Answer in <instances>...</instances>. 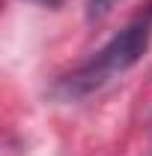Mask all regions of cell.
Returning <instances> with one entry per match:
<instances>
[{"instance_id": "obj_1", "label": "cell", "mask_w": 152, "mask_h": 156, "mask_svg": "<svg viewBox=\"0 0 152 156\" xmlns=\"http://www.w3.org/2000/svg\"><path fill=\"white\" fill-rule=\"evenodd\" d=\"M152 39V15H140L134 18L128 27H122L104 48H98L87 63H81L72 75H66L57 84V96L63 99H78L98 90L101 84H107L114 75L131 69L137 60L146 54Z\"/></svg>"}, {"instance_id": "obj_2", "label": "cell", "mask_w": 152, "mask_h": 156, "mask_svg": "<svg viewBox=\"0 0 152 156\" xmlns=\"http://www.w3.org/2000/svg\"><path fill=\"white\" fill-rule=\"evenodd\" d=\"M122 0H87V18L95 21V18H104L114 6H119Z\"/></svg>"}, {"instance_id": "obj_3", "label": "cell", "mask_w": 152, "mask_h": 156, "mask_svg": "<svg viewBox=\"0 0 152 156\" xmlns=\"http://www.w3.org/2000/svg\"><path fill=\"white\" fill-rule=\"evenodd\" d=\"M36 3H57V0H36Z\"/></svg>"}]
</instances>
